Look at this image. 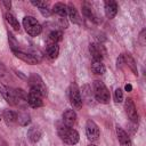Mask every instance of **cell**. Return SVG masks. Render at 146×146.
<instances>
[{
	"label": "cell",
	"mask_w": 146,
	"mask_h": 146,
	"mask_svg": "<svg viewBox=\"0 0 146 146\" xmlns=\"http://www.w3.org/2000/svg\"><path fill=\"white\" fill-rule=\"evenodd\" d=\"M123 64H124V59H123V54H122V55H120L119 58H117V67H121Z\"/></svg>",
	"instance_id": "cell-35"
},
{
	"label": "cell",
	"mask_w": 146,
	"mask_h": 146,
	"mask_svg": "<svg viewBox=\"0 0 146 146\" xmlns=\"http://www.w3.org/2000/svg\"><path fill=\"white\" fill-rule=\"evenodd\" d=\"M5 18H6V21L8 22V24L15 30V31H19V23H18V19L13 15V14H10V13H6L5 14Z\"/></svg>",
	"instance_id": "cell-23"
},
{
	"label": "cell",
	"mask_w": 146,
	"mask_h": 146,
	"mask_svg": "<svg viewBox=\"0 0 146 146\" xmlns=\"http://www.w3.org/2000/svg\"><path fill=\"white\" fill-rule=\"evenodd\" d=\"M124 110H125V113H127L128 117L130 119V121H132L133 123H137L138 122V113H137L135 103H133V100L131 98H127L125 99Z\"/></svg>",
	"instance_id": "cell-8"
},
{
	"label": "cell",
	"mask_w": 146,
	"mask_h": 146,
	"mask_svg": "<svg viewBox=\"0 0 146 146\" xmlns=\"http://www.w3.org/2000/svg\"><path fill=\"white\" fill-rule=\"evenodd\" d=\"M31 3L33 5V6H35V7H38L39 9H41V8H44V7H48V2L47 1H41V0H32L31 1Z\"/></svg>",
	"instance_id": "cell-31"
},
{
	"label": "cell",
	"mask_w": 146,
	"mask_h": 146,
	"mask_svg": "<svg viewBox=\"0 0 146 146\" xmlns=\"http://www.w3.org/2000/svg\"><path fill=\"white\" fill-rule=\"evenodd\" d=\"M115 131H116V137H117L119 143H120L121 146H132V143H131L130 137L128 136V133L121 127L116 125Z\"/></svg>",
	"instance_id": "cell-12"
},
{
	"label": "cell",
	"mask_w": 146,
	"mask_h": 146,
	"mask_svg": "<svg viewBox=\"0 0 146 146\" xmlns=\"http://www.w3.org/2000/svg\"><path fill=\"white\" fill-rule=\"evenodd\" d=\"M29 83H30V88L32 90L38 91L42 97H46L47 96V87L43 83L42 79L38 74H32L29 78Z\"/></svg>",
	"instance_id": "cell-5"
},
{
	"label": "cell",
	"mask_w": 146,
	"mask_h": 146,
	"mask_svg": "<svg viewBox=\"0 0 146 146\" xmlns=\"http://www.w3.org/2000/svg\"><path fill=\"white\" fill-rule=\"evenodd\" d=\"M91 71L95 74H97V75H102V74L105 73L106 67H105V65L103 64L102 60H92V63H91Z\"/></svg>",
	"instance_id": "cell-22"
},
{
	"label": "cell",
	"mask_w": 146,
	"mask_h": 146,
	"mask_svg": "<svg viewBox=\"0 0 146 146\" xmlns=\"http://www.w3.org/2000/svg\"><path fill=\"white\" fill-rule=\"evenodd\" d=\"M23 26L27 34H30L31 36H36L42 32L41 24L32 16H25L23 18Z\"/></svg>",
	"instance_id": "cell-3"
},
{
	"label": "cell",
	"mask_w": 146,
	"mask_h": 146,
	"mask_svg": "<svg viewBox=\"0 0 146 146\" xmlns=\"http://www.w3.org/2000/svg\"><path fill=\"white\" fill-rule=\"evenodd\" d=\"M46 51H47V55L49 58L51 59H56L59 55V47L57 43H50L48 42L47 43V48H46Z\"/></svg>",
	"instance_id": "cell-18"
},
{
	"label": "cell",
	"mask_w": 146,
	"mask_h": 146,
	"mask_svg": "<svg viewBox=\"0 0 146 146\" xmlns=\"http://www.w3.org/2000/svg\"><path fill=\"white\" fill-rule=\"evenodd\" d=\"M89 51H90V55L92 56L94 60H102L105 55V48L102 43H90Z\"/></svg>",
	"instance_id": "cell-10"
},
{
	"label": "cell",
	"mask_w": 146,
	"mask_h": 146,
	"mask_svg": "<svg viewBox=\"0 0 146 146\" xmlns=\"http://www.w3.org/2000/svg\"><path fill=\"white\" fill-rule=\"evenodd\" d=\"M104 9L108 18H114L117 14V3L113 0H107L104 2Z\"/></svg>",
	"instance_id": "cell-13"
},
{
	"label": "cell",
	"mask_w": 146,
	"mask_h": 146,
	"mask_svg": "<svg viewBox=\"0 0 146 146\" xmlns=\"http://www.w3.org/2000/svg\"><path fill=\"white\" fill-rule=\"evenodd\" d=\"M0 146H8V144L6 143V140H3L1 137H0Z\"/></svg>",
	"instance_id": "cell-38"
},
{
	"label": "cell",
	"mask_w": 146,
	"mask_h": 146,
	"mask_svg": "<svg viewBox=\"0 0 146 146\" xmlns=\"http://www.w3.org/2000/svg\"><path fill=\"white\" fill-rule=\"evenodd\" d=\"M81 98H82V102L84 100L89 105H91L94 103L95 96H94V92L91 91V88L89 86H83V88H82V97Z\"/></svg>",
	"instance_id": "cell-20"
},
{
	"label": "cell",
	"mask_w": 146,
	"mask_h": 146,
	"mask_svg": "<svg viewBox=\"0 0 146 146\" xmlns=\"http://www.w3.org/2000/svg\"><path fill=\"white\" fill-rule=\"evenodd\" d=\"M123 59H124V64H128V66L132 70L133 74H138V70H137V65H136V62L135 59L131 57L130 54H123Z\"/></svg>",
	"instance_id": "cell-24"
},
{
	"label": "cell",
	"mask_w": 146,
	"mask_h": 146,
	"mask_svg": "<svg viewBox=\"0 0 146 146\" xmlns=\"http://www.w3.org/2000/svg\"><path fill=\"white\" fill-rule=\"evenodd\" d=\"M63 38V33L62 31H58V30H55V31H51L48 35V42L50 43H57L62 40Z\"/></svg>",
	"instance_id": "cell-26"
},
{
	"label": "cell",
	"mask_w": 146,
	"mask_h": 146,
	"mask_svg": "<svg viewBox=\"0 0 146 146\" xmlns=\"http://www.w3.org/2000/svg\"><path fill=\"white\" fill-rule=\"evenodd\" d=\"M76 122V114L73 110H66L63 113V124L66 127H73Z\"/></svg>",
	"instance_id": "cell-14"
},
{
	"label": "cell",
	"mask_w": 146,
	"mask_h": 146,
	"mask_svg": "<svg viewBox=\"0 0 146 146\" xmlns=\"http://www.w3.org/2000/svg\"><path fill=\"white\" fill-rule=\"evenodd\" d=\"M42 137V131L40 128L38 127H32L29 129L27 131V138L32 141V143H38Z\"/></svg>",
	"instance_id": "cell-16"
},
{
	"label": "cell",
	"mask_w": 146,
	"mask_h": 146,
	"mask_svg": "<svg viewBox=\"0 0 146 146\" xmlns=\"http://www.w3.org/2000/svg\"><path fill=\"white\" fill-rule=\"evenodd\" d=\"M88 146H96L95 144H90V145H88Z\"/></svg>",
	"instance_id": "cell-39"
},
{
	"label": "cell",
	"mask_w": 146,
	"mask_h": 146,
	"mask_svg": "<svg viewBox=\"0 0 146 146\" xmlns=\"http://www.w3.org/2000/svg\"><path fill=\"white\" fill-rule=\"evenodd\" d=\"M2 119L6 121L7 124H14L17 122V113L10 110H5L2 113Z\"/></svg>",
	"instance_id": "cell-21"
},
{
	"label": "cell",
	"mask_w": 146,
	"mask_h": 146,
	"mask_svg": "<svg viewBox=\"0 0 146 146\" xmlns=\"http://www.w3.org/2000/svg\"><path fill=\"white\" fill-rule=\"evenodd\" d=\"M2 5L6 7V9H9V8L11 7V2H10V1H6V0H3V1H2Z\"/></svg>",
	"instance_id": "cell-36"
},
{
	"label": "cell",
	"mask_w": 146,
	"mask_h": 146,
	"mask_svg": "<svg viewBox=\"0 0 146 146\" xmlns=\"http://www.w3.org/2000/svg\"><path fill=\"white\" fill-rule=\"evenodd\" d=\"M57 132L60 139L67 145H75L79 141V132L71 127H66L65 124H58Z\"/></svg>",
	"instance_id": "cell-1"
},
{
	"label": "cell",
	"mask_w": 146,
	"mask_h": 146,
	"mask_svg": "<svg viewBox=\"0 0 146 146\" xmlns=\"http://www.w3.org/2000/svg\"><path fill=\"white\" fill-rule=\"evenodd\" d=\"M0 121H1V116H0Z\"/></svg>",
	"instance_id": "cell-40"
},
{
	"label": "cell",
	"mask_w": 146,
	"mask_h": 146,
	"mask_svg": "<svg viewBox=\"0 0 146 146\" xmlns=\"http://www.w3.org/2000/svg\"><path fill=\"white\" fill-rule=\"evenodd\" d=\"M8 79H9V73L7 72V70H6L2 65H0V81L3 82V83H1V84H5V82H6Z\"/></svg>",
	"instance_id": "cell-27"
},
{
	"label": "cell",
	"mask_w": 146,
	"mask_h": 146,
	"mask_svg": "<svg viewBox=\"0 0 146 146\" xmlns=\"http://www.w3.org/2000/svg\"><path fill=\"white\" fill-rule=\"evenodd\" d=\"M68 97H70V103L75 110H80L82 107V98H81V92L76 83H72L68 90Z\"/></svg>",
	"instance_id": "cell-4"
},
{
	"label": "cell",
	"mask_w": 146,
	"mask_h": 146,
	"mask_svg": "<svg viewBox=\"0 0 146 146\" xmlns=\"http://www.w3.org/2000/svg\"><path fill=\"white\" fill-rule=\"evenodd\" d=\"M39 10H40L41 15L44 16V17H49V16L52 14V10L49 9V7H44V8H41V9H39Z\"/></svg>",
	"instance_id": "cell-32"
},
{
	"label": "cell",
	"mask_w": 146,
	"mask_h": 146,
	"mask_svg": "<svg viewBox=\"0 0 146 146\" xmlns=\"http://www.w3.org/2000/svg\"><path fill=\"white\" fill-rule=\"evenodd\" d=\"M86 135H87V138L90 140V141H96L98 138H99V128L98 125L96 124L95 121L92 120H88L87 123H86Z\"/></svg>",
	"instance_id": "cell-6"
},
{
	"label": "cell",
	"mask_w": 146,
	"mask_h": 146,
	"mask_svg": "<svg viewBox=\"0 0 146 146\" xmlns=\"http://www.w3.org/2000/svg\"><path fill=\"white\" fill-rule=\"evenodd\" d=\"M13 52H14V55H15L18 59L23 60V62L26 63V64H30V65H36V64L39 63V59H38L35 56L31 55V54H26V52L21 51V50H15V51H13Z\"/></svg>",
	"instance_id": "cell-11"
},
{
	"label": "cell",
	"mask_w": 146,
	"mask_h": 146,
	"mask_svg": "<svg viewBox=\"0 0 146 146\" xmlns=\"http://www.w3.org/2000/svg\"><path fill=\"white\" fill-rule=\"evenodd\" d=\"M124 89H125V91H131L132 90V86L130 84V83H128V84H125V87H124Z\"/></svg>",
	"instance_id": "cell-37"
},
{
	"label": "cell",
	"mask_w": 146,
	"mask_h": 146,
	"mask_svg": "<svg viewBox=\"0 0 146 146\" xmlns=\"http://www.w3.org/2000/svg\"><path fill=\"white\" fill-rule=\"evenodd\" d=\"M15 96H16V103L18 106H25L27 105V94L23 89H14Z\"/></svg>",
	"instance_id": "cell-17"
},
{
	"label": "cell",
	"mask_w": 146,
	"mask_h": 146,
	"mask_svg": "<svg viewBox=\"0 0 146 146\" xmlns=\"http://www.w3.org/2000/svg\"><path fill=\"white\" fill-rule=\"evenodd\" d=\"M92 92H94L95 99L98 103H102V104L110 103L111 95H110V91L104 82H102L99 80H95L92 83Z\"/></svg>",
	"instance_id": "cell-2"
},
{
	"label": "cell",
	"mask_w": 146,
	"mask_h": 146,
	"mask_svg": "<svg viewBox=\"0 0 146 146\" xmlns=\"http://www.w3.org/2000/svg\"><path fill=\"white\" fill-rule=\"evenodd\" d=\"M31 122V117L27 113L25 112H19L17 113V123L22 127H26L27 124H30Z\"/></svg>",
	"instance_id": "cell-25"
},
{
	"label": "cell",
	"mask_w": 146,
	"mask_h": 146,
	"mask_svg": "<svg viewBox=\"0 0 146 146\" xmlns=\"http://www.w3.org/2000/svg\"><path fill=\"white\" fill-rule=\"evenodd\" d=\"M0 94L2 95V97L5 98V100L11 105V106H16V96H15V90H13L11 88H9L7 84H0Z\"/></svg>",
	"instance_id": "cell-7"
},
{
	"label": "cell",
	"mask_w": 146,
	"mask_h": 146,
	"mask_svg": "<svg viewBox=\"0 0 146 146\" xmlns=\"http://www.w3.org/2000/svg\"><path fill=\"white\" fill-rule=\"evenodd\" d=\"M82 14H83L84 17H87L88 19L95 21V16H94V14H92V11H91V9H90L89 7L83 6V7H82Z\"/></svg>",
	"instance_id": "cell-28"
},
{
	"label": "cell",
	"mask_w": 146,
	"mask_h": 146,
	"mask_svg": "<svg viewBox=\"0 0 146 146\" xmlns=\"http://www.w3.org/2000/svg\"><path fill=\"white\" fill-rule=\"evenodd\" d=\"M145 30H143L141 32H140V35H139V41H140V43L144 46L145 44Z\"/></svg>",
	"instance_id": "cell-34"
},
{
	"label": "cell",
	"mask_w": 146,
	"mask_h": 146,
	"mask_svg": "<svg viewBox=\"0 0 146 146\" xmlns=\"http://www.w3.org/2000/svg\"><path fill=\"white\" fill-rule=\"evenodd\" d=\"M42 96L35 91V90H32L30 89L29 94H27V104L33 107V108H38V107H41L43 105V102H42Z\"/></svg>",
	"instance_id": "cell-9"
},
{
	"label": "cell",
	"mask_w": 146,
	"mask_h": 146,
	"mask_svg": "<svg viewBox=\"0 0 146 146\" xmlns=\"http://www.w3.org/2000/svg\"><path fill=\"white\" fill-rule=\"evenodd\" d=\"M67 15L71 19L72 23L74 24H81V19H80V16H79V13L76 10V8L74 7V5L72 3H68L67 5Z\"/></svg>",
	"instance_id": "cell-15"
},
{
	"label": "cell",
	"mask_w": 146,
	"mask_h": 146,
	"mask_svg": "<svg viewBox=\"0 0 146 146\" xmlns=\"http://www.w3.org/2000/svg\"><path fill=\"white\" fill-rule=\"evenodd\" d=\"M51 10H52V13L58 14L62 18H65L67 16V6L63 2H56Z\"/></svg>",
	"instance_id": "cell-19"
},
{
	"label": "cell",
	"mask_w": 146,
	"mask_h": 146,
	"mask_svg": "<svg viewBox=\"0 0 146 146\" xmlns=\"http://www.w3.org/2000/svg\"><path fill=\"white\" fill-rule=\"evenodd\" d=\"M59 24H60V26L63 27V29H67V26H68V23H67V21H66V18H59Z\"/></svg>",
	"instance_id": "cell-33"
},
{
	"label": "cell",
	"mask_w": 146,
	"mask_h": 146,
	"mask_svg": "<svg viewBox=\"0 0 146 146\" xmlns=\"http://www.w3.org/2000/svg\"><path fill=\"white\" fill-rule=\"evenodd\" d=\"M8 40H9V46L11 47L13 51H15V50H16V48H18V42L16 41L15 36H14L10 32H8Z\"/></svg>",
	"instance_id": "cell-29"
},
{
	"label": "cell",
	"mask_w": 146,
	"mask_h": 146,
	"mask_svg": "<svg viewBox=\"0 0 146 146\" xmlns=\"http://www.w3.org/2000/svg\"><path fill=\"white\" fill-rule=\"evenodd\" d=\"M114 100L116 103H121L123 100V91L120 88H117L115 90V92H114Z\"/></svg>",
	"instance_id": "cell-30"
}]
</instances>
